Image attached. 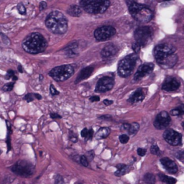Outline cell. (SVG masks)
<instances>
[{"mask_svg": "<svg viewBox=\"0 0 184 184\" xmlns=\"http://www.w3.org/2000/svg\"><path fill=\"white\" fill-rule=\"evenodd\" d=\"M129 11L132 18L139 22H149L153 18V12L148 7L134 2L129 4Z\"/></svg>", "mask_w": 184, "mask_h": 184, "instance_id": "cell-4", "label": "cell"}, {"mask_svg": "<svg viewBox=\"0 0 184 184\" xmlns=\"http://www.w3.org/2000/svg\"><path fill=\"white\" fill-rule=\"evenodd\" d=\"M163 138L168 144L178 146L182 143V134L173 129L166 130L163 133Z\"/></svg>", "mask_w": 184, "mask_h": 184, "instance_id": "cell-11", "label": "cell"}, {"mask_svg": "<svg viewBox=\"0 0 184 184\" xmlns=\"http://www.w3.org/2000/svg\"><path fill=\"white\" fill-rule=\"evenodd\" d=\"M18 70L20 73H23V70H22V66H18Z\"/></svg>", "mask_w": 184, "mask_h": 184, "instance_id": "cell-51", "label": "cell"}, {"mask_svg": "<svg viewBox=\"0 0 184 184\" xmlns=\"http://www.w3.org/2000/svg\"><path fill=\"white\" fill-rule=\"evenodd\" d=\"M114 85V78L110 76L102 77L98 81L97 86H96V92L98 93H104V92L110 91Z\"/></svg>", "mask_w": 184, "mask_h": 184, "instance_id": "cell-13", "label": "cell"}, {"mask_svg": "<svg viewBox=\"0 0 184 184\" xmlns=\"http://www.w3.org/2000/svg\"><path fill=\"white\" fill-rule=\"evenodd\" d=\"M79 161H80L81 164L82 165V166L85 167L89 166V160H88L86 157V155H81L80 158H79Z\"/></svg>", "mask_w": 184, "mask_h": 184, "instance_id": "cell-34", "label": "cell"}, {"mask_svg": "<svg viewBox=\"0 0 184 184\" xmlns=\"http://www.w3.org/2000/svg\"><path fill=\"white\" fill-rule=\"evenodd\" d=\"M34 97H35V98H36V99L38 100H40L42 99L41 96H40V94H34Z\"/></svg>", "mask_w": 184, "mask_h": 184, "instance_id": "cell-50", "label": "cell"}, {"mask_svg": "<svg viewBox=\"0 0 184 184\" xmlns=\"http://www.w3.org/2000/svg\"><path fill=\"white\" fill-rule=\"evenodd\" d=\"M160 163L163 168L170 174H175L178 172V168L175 162L169 158H162L160 159Z\"/></svg>", "mask_w": 184, "mask_h": 184, "instance_id": "cell-16", "label": "cell"}, {"mask_svg": "<svg viewBox=\"0 0 184 184\" xmlns=\"http://www.w3.org/2000/svg\"><path fill=\"white\" fill-rule=\"evenodd\" d=\"M5 79H7V80H8V79H10V78H12L13 81H17V80H18V76H16L15 72H14L13 70H7V74L5 75Z\"/></svg>", "mask_w": 184, "mask_h": 184, "instance_id": "cell-30", "label": "cell"}, {"mask_svg": "<svg viewBox=\"0 0 184 184\" xmlns=\"http://www.w3.org/2000/svg\"><path fill=\"white\" fill-rule=\"evenodd\" d=\"M86 157L87 159L89 158L90 160H93L94 158V152L93 150L88 151L86 153Z\"/></svg>", "mask_w": 184, "mask_h": 184, "instance_id": "cell-40", "label": "cell"}, {"mask_svg": "<svg viewBox=\"0 0 184 184\" xmlns=\"http://www.w3.org/2000/svg\"><path fill=\"white\" fill-rule=\"evenodd\" d=\"M145 97V91L143 89H138L134 92L128 99V102L132 104L138 103L142 101Z\"/></svg>", "mask_w": 184, "mask_h": 184, "instance_id": "cell-18", "label": "cell"}, {"mask_svg": "<svg viewBox=\"0 0 184 184\" xmlns=\"http://www.w3.org/2000/svg\"><path fill=\"white\" fill-rule=\"evenodd\" d=\"M176 157L177 158H178L179 160H181L182 162H183V151H179L178 153L176 154Z\"/></svg>", "mask_w": 184, "mask_h": 184, "instance_id": "cell-44", "label": "cell"}, {"mask_svg": "<svg viewBox=\"0 0 184 184\" xmlns=\"http://www.w3.org/2000/svg\"><path fill=\"white\" fill-rule=\"evenodd\" d=\"M77 50V43L76 42H73V43L70 44L67 48H65V50L67 55H75L76 54V51Z\"/></svg>", "mask_w": 184, "mask_h": 184, "instance_id": "cell-28", "label": "cell"}, {"mask_svg": "<svg viewBox=\"0 0 184 184\" xmlns=\"http://www.w3.org/2000/svg\"><path fill=\"white\" fill-rule=\"evenodd\" d=\"M110 5V0H81L82 9L88 13L92 14L104 13Z\"/></svg>", "mask_w": 184, "mask_h": 184, "instance_id": "cell-5", "label": "cell"}, {"mask_svg": "<svg viewBox=\"0 0 184 184\" xmlns=\"http://www.w3.org/2000/svg\"><path fill=\"white\" fill-rule=\"evenodd\" d=\"M119 139L121 143H122V144H126V143L128 142V141H129L130 138L129 136L127 135V134H123L119 137Z\"/></svg>", "mask_w": 184, "mask_h": 184, "instance_id": "cell-35", "label": "cell"}, {"mask_svg": "<svg viewBox=\"0 0 184 184\" xmlns=\"http://www.w3.org/2000/svg\"><path fill=\"white\" fill-rule=\"evenodd\" d=\"M50 116L52 119H61L62 117L61 116V115L57 114V113H55V112H52L50 113Z\"/></svg>", "mask_w": 184, "mask_h": 184, "instance_id": "cell-42", "label": "cell"}, {"mask_svg": "<svg viewBox=\"0 0 184 184\" xmlns=\"http://www.w3.org/2000/svg\"><path fill=\"white\" fill-rule=\"evenodd\" d=\"M46 7H47V4L45 2H42L40 4V10H44Z\"/></svg>", "mask_w": 184, "mask_h": 184, "instance_id": "cell-47", "label": "cell"}, {"mask_svg": "<svg viewBox=\"0 0 184 184\" xmlns=\"http://www.w3.org/2000/svg\"><path fill=\"white\" fill-rule=\"evenodd\" d=\"M158 177H159L160 181L166 184H175L177 182L176 179L174 178L168 176V175L162 174V173H159Z\"/></svg>", "mask_w": 184, "mask_h": 184, "instance_id": "cell-24", "label": "cell"}, {"mask_svg": "<svg viewBox=\"0 0 184 184\" xmlns=\"http://www.w3.org/2000/svg\"><path fill=\"white\" fill-rule=\"evenodd\" d=\"M81 134L83 138H85L86 140H92L94 135V130L92 128H90V129L84 128L81 132Z\"/></svg>", "mask_w": 184, "mask_h": 184, "instance_id": "cell-25", "label": "cell"}, {"mask_svg": "<svg viewBox=\"0 0 184 184\" xmlns=\"http://www.w3.org/2000/svg\"><path fill=\"white\" fill-rule=\"evenodd\" d=\"M183 112L184 110L182 105L170 111V114L171 115H173V116H181V115L183 114Z\"/></svg>", "mask_w": 184, "mask_h": 184, "instance_id": "cell-29", "label": "cell"}, {"mask_svg": "<svg viewBox=\"0 0 184 184\" xmlns=\"http://www.w3.org/2000/svg\"><path fill=\"white\" fill-rule=\"evenodd\" d=\"M74 69L70 65H63L55 67L49 72L50 76L56 81L67 80L74 74Z\"/></svg>", "mask_w": 184, "mask_h": 184, "instance_id": "cell-8", "label": "cell"}, {"mask_svg": "<svg viewBox=\"0 0 184 184\" xmlns=\"http://www.w3.org/2000/svg\"><path fill=\"white\" fill-rule=\"evenodd\" d=\"M111 132V130L109 127H101L98 130L95 134V138L97 140H102V139H105L110 135Z\"/></svg>", "mask_w": 184, "mask_h": 184, "instance_id": "cell-21", "label": "cell"}, {"mask_svg": "<svg viewBox=\"0 0 184 184\" xmlns=\"http://www.w3.org/2000/svg\"><path fill=\"white\" fill-rule=\"evenodd\" d=\"M11 171L21 177L27 178L34 174L35 168L34 165L25 160H19L11 167Z\"/></svg>", "mask_w": 184, "mask_h": 184, "instance_id": "cell-6", "label": "cell"}, {"mask_svg": "<svg viewBox=\"0 0 184 184\" xmlns=\"http://www.w3.org/2000/svg\"><path fill=\"white\" fill-rule=\"evenodd\" d=\"M153 35V31L151 27L144 26L138 27L134 31V38L139 46H145L151 41Z\"/></svg>", "mask_w": 184, "mask_h": 184, "instance_id": "cell-9", "label": "cell"}, {"mask_svg": "<svg viewBox=\"0 0 184 184\" xmlns=\"http://www.w3.org/2000/svg\"><path fill=\"white\" fill-rule=\"evenodd\" d=\"M34 99H35V97H34V94H26L25 96L24 97V99L26 100V101L27 102H33Z\"/></svg>", "mask_w": 184, "mask_h": 184, "instance_id": "cell-37", "label": "cell"}, {"mask_svg": "<svg viewBox=\"0 0 184 184\" xmlns=\"http://www.w3.org/2000/svg\"><path fill=\"white\" fill-rule=\"evenodd\" d=\"M162 1H170V0H162Z\"/></svg>", "mask_w": 184, "mask_h": 184, "instance_id": "cell-53", "label": "cell"}, {"mask_svg": "<svg viewBox=\"0 0 184 184\" xmlns=\"http://www.w3.org/2000/svg\"><path fill=\"white\" fill-rule=\"evenodd\" d=\"M138 155L141 156V157H143V156H145L146 155L147 153V150L145 148H142V147H139L138 149Z\"/></svg>", "mask_w": 184, "mask_h": 184, "instance_id": "cell-38", "label": "cell"}, {"mask_svg": "<svg viewBox=\"0 0 184 184\" xmlns=\"http://www.w3.org/2000/svg\"><path fill=\"white\" fill-rule=\"evenodd\" d=\"M150 152L152 154H153V155H155L157 156H160L161 155V151H160L159 147H158L156 144L152 145L150 148Z\"/></svg>", "mask_w": 184, "mask_h": 184, "instance_id": "cell-32", "label": "cell"}, {"mask_svg": "<svg viewBox=\"0 0 184 184\" xmlns=\"http://www.w3.org/2000/svg\"><path fill=\"white\" fill-rule=\"evenodd\" d=\"M116 168L117 170L116 172L114 173V175L118 177L122 176V175H125L126 173H129L130 171V167L126 164H123V163L118 164L117 165Z\"/></svg>", "mask_w": 184, "mask_h": 184, "instance_id": "cell-20", "label": "cell"}, {"mask_svg": "<svg viewBox=\"0 0 184 184\" xmlns=\"http://www.w3.org/2000/svg\"><path fill=\"white\" fill-rule=\"evenodd\" d=\"M154 68V65L153 63H145L139 67L134 76V79L135 81L140 80L141 78H144L145 76L150 74L153 71Z\"/></svg>", "mask_w": 184, "mask_h": 184, "instance_id": "cell-14", "label": "cell"}, {"mask_svg": "<svg viewBox=\"0 0 184 184\" xmlns=\"http://www.w3.org/2000/svg\"><path fill=\"white\" fill-rule=\"evenodd\" d=\"M2 151L1 150H0V155H1V154H2Z\"/></svg>", "mask_w": 184, "mask_h": 184, "instance_id": "cell-52", "label": "cell"}, {"mask_svg": "<svg viewBox=\"0 0 184 184\" xmlns=\"http://www.w3.org/2000/svg\"><path fill=\"white\" fill-rule=\"evenodd\" d=\"M137 60H138V55L136 54H131L124 58L118 65V74L119 76L126 78L130 76L136 65Z\"/></svg>", "mask_w": 184, "mask_h": 184, "instance_id": "cell-7", "label": "cell"}, {"mask_svg": "<svg viewBox=\"0 0 184 184\" xmlns=\"http://www.w3.org/2000/svg\"><path fill=\"white\" fill-rule=\"evenodd\" d=\"M7 124V139H6V143H7V153L11 150L12 145H11V134H12V127L10 123L8 121H6Z\"/></svg>", "mask_w": 184, "mask_h": 184, "instance_id": "cell-22", "label": "cell"}, {"mask_svg": "<svg viewBox=\"0 0 184 184\" xmlns=\"http://www.w3.org/2000/svg\"><path fill=\"white\" fill-rule=\"evenodd\" d=\"M69 139L70 140H71L73 142H76L77 141H78V138H77V136L75 135L74 134H72V132H70Z\"/></svg>", "mask_w": 184, "mask_h": 184, "instance_id": "cell-41", "label": "cell"}, {"mask_svg": "<svg viewBox=\"0 0 184 184\" xmlns=\"http://www.w3.org/2000/svg\"><path fill=\"white\" fill-rule=\"evenodd\" d=\"M179 87L180 82L174 77H167L162 86V89L167 91H174Z\"/></svg>", "mask_w": 184, "mask_h": 184, "instance_id": "cell-15", "label": "cell"}, {"mask_svg": "<svg viewBox=\"0 0 184 184\" xmlns=\"http://www.w3.org/2000/svg\"><path fill=\"white\" fill-rule=\"evenodd\" d=\"M140 46H139L137 42H135V43H134L133 45H132V49H133V50L136 53H138L139 51H140Z\"/></svg>", "mask_w": 184, "mask_h": 184, "instance_id": "cell-43", "label": "cell"}, {"mask_svg": "<svg viewBox=\"0 0 184 184\" xmlns=\"http://www.w3.org/2000/svg\"><path fill=\"white\" fill-rule=\"evenodd\" d=\"M153 53L157 63L164 68L173 67L178 59L175 54V47L168 43L158 45L154 48Z\"/></svg>", "mask_w": 184, "mask_h": 184, "instance_id": "cell-1", "label": "cell"}, {"mask_svg": "<svg viewBox=\"0 0 184 184\" xmlns=\"http://www.w3.org/2000/svg\"><path fill=\"white\" fill-rule=\"evenodd\" d=\"M22 46L25 52L30 54H38L46 50L47 41L41 34L33 33L25 38Z\"/></svg>", "mask_w": 184, "mask_h": 184, "instance_id": "cell-2", "label": "cell"}, {"mask_svg": "<svg viewBox=\"0 0 184 184\" xmlns=\"http://www.w3.org/2000/svg\"><path fill=\"white\" fill-rule=\"evenodd\" d=\"M46 25L49 30L54 34L61 35L65 33L68 30L67 19L58 11H53L48 14Z\"/></svg>", "mask_w": 184, "mask_h": 184, "instance_id": "cell-3", "label": "cell"}, {"mask_svg": "<svg viewBox=\"0 0 184 184\" xmlns=\"http://www.w3.org/2000/svg\"><path fill=\"white\" fill-rule=\"evenodd\" d=\"M130 127V124L128 123H124L122 125L121 127V129L122 130H128Z\"/></svg>", "mask_w": 184, "mask_h": 184, "instance_id": "cell-46", "label": "cell"}, {"mask_svg": "<svg viewBox=\"0 0 184 184\" xmlns=\"http://www.w3.org/2000/svg\"><path fill=\"white\" fill-rule=\"evenodd\" d=\"M63 183H64L63 178L59 174L56 175V176L55 178V184H63Z\"/></svg>", "mask_w": 184, "mask_h": 184, "instance_id": "cell-36", "label": "cell"}, {"mask_svg": "<svg viewBox=\"0 0 184 184\" xmlns=\"http://www.w3.org/2000/svg\"><path fill=\"white\" fill-rule=\"evenodd\" d=\"M67 12H68V14H69L70 16L77 18V17L81 16V7H79L78 6L72 5V6H70L69 8H68Z\"/></svg>", "mask_w": 184, "mask_h": 184, "instance_id": "cell-23", "label": "cell"}, {"mask_svg": "<svg viewBox=\"0 0 184 184\" xmlns=\"http://www.w3.org/2000/svg\"><path fill=\"white\" fill-rule=\"evenodd\" d=\"M50 91L51 95H53V96H56V95L59 94V91H57L56 89H55L53 85H50Z\"/></svg>", "mask_w": 184, "mask_h": 184, "instance_id": "cell-39", "label": "cell"}, {"mask_svg": "<svg viewBox=\"0 0 184 184\" xmlns=\"http://www.w3.org/2000/svg\"><path fill=\"white\" fill-rule=\"evenodd\" d=\"M76 184H82V183H76Z\"/></svg>", "mask_w": 184, "mask_h": 184, "instance_id": "cell-54", "label": "cell"}, {"mask_svg": "<svg viewBox=\"0 0 184 184\" xmlns=\"http://www.w3.org/2000/svg\"><path fill=\"white\" fill-rule=\"evenodd\" d=\"M90 101L91 102H99L100 100V98L99 97H97V96H93V97H90L89 99Z\"/></svg>", "mask_w": 184, "mask_h": 184, "instance_id": "cell-45", "label": "cell"}, {"mask_svg": "<svg viewBox=\"0 0 184 184\" xmlns=\"http://www.w3.org/2000/svg\"><path fill=\"white\" fill-rule=\"evenodd\" d=\"M93 71H94V67H92V66H89V67L84 68L83 69L81 70L80 73H79L78 76H77L75 83H78L79 82H81V81L88 78L92 74Z\"/></svg>", "mask_w": 184, "mask_h": 184, "instance_id": "cell-19", "label": "cell"}, {"mask_svg": "<svg viewBox=\"0 0 184 184\" xmlns=\"http://www.w3.org/2000/svg\"><path fill=\"white\" fill-rule=\"evenodd\" d=\"M14 86V81H12V82H10V83H5V84L3 86V87L2 88V91L4 92L11 91L13 89Z\"/></svg>", "mask_w": 184, "mask_h": 184, "instance_id": "cell-31", "label": "cell"}, {"mask_svg": "<svg viewBox=\"0 0 184 184\" xmlns=\"http://www.w3.org/2000/svg\"><path fill=\"white\" fill-rule=\"evenodd\" d=\"M143 181L145 184H155V176L151 173H147L143 177Z\"/></svg>", "mask_w": 184, "mask_h": 184, "instance_id": "cell-26", "label": "cell"}, {"mask_svg": "<svg viewBox=\"0 0 184 184\" xmlns=\"http://www.w3.org/2000/svg\"><path fill=\"white\" fill-rule=\"evenodd\" d=\"M103 102L106 106H110V105H111V104H113V101H112V100H108V99L104 100Z\"/></svg>", "mask_w": 184, "mask_h": 184, "instance_id": "cell-48", "label": "cell"}, {"mask_svg": "<svg viewBox=\"0 0 184 184\" xmlns=\"http://www.w3.org/2000/svg\"><path fill=\"white\" fill-rule=\"evenodd\" d=\"M139 130H140V125L137 122H133L130 124V127L127 131L130 135H134L139 131Z\"/></svg>", "mask_w": 184, "mask_h": 184, "instance_id": "cell-27", "label": "cell"}, {"mask_svg": "<svg viewBox=\"0 0 184 184\" xmlns=\"http://www.w3.org/2000/svg\"><path fill=\"white\" fill-rule=\"evenodd\" d=\"M170 121L171 118L168 113L165 112V111H162L156 116L153 125L156 129L164 130L168 127L170 123Z\"/></svg>", "mask_w": 184, "mask_h": 184, "instance_id": "cell-12", "label": "cell"}, {"mask_svg": "<svg viewBox=\"0 0 184 184\" xmlns=\"http://www.w3.org/2000/svg\"><path fill=\"white\" fill-rule=\"evenodd\" d=\"M17 9H18V11L20 14H22V15L26 14L27 13L26 8H25V7L22 3H19L18 5V7H17Z\"/></svg>", "mask_w": 184, "mask_h": 184, "instance_id": "cell-33", "label": "cell"}, {"mask_svg": "<svg viewBox=\"0 0 184 184\" xmlns=\"http://www.w3.org/2000/svg\"><path fill=\"white\" fill-rule=\"evenodd\" d=\"M99 118L103 119H112V117L110 116V115H104V116L99 117Z\"/></svg>", "mask_w": 184, "mask_h": 184, "instance_id": "cell-49", "label": "cell"}, {"mask_svg": "<svg viewBox=\"0 0 184 184\" xmlns=\"http://www.w3.org/2000/svg\"><path fill=\"white\" fill-rule=\"evenodd\" d=\"M116 33V30L110 25H104L96 30L94 32V37L99 41L107 40L114 36Z\"/></svg>", "mask_w": 184, "mask_h": 184, "instance_id": "cell-10", "label": "cell"}, {"mask_svg": "<svg viewBox=\"0 0 184 184\" xmlns=\"http://www.w3.org/2000/svg\"><path fill=\"white\" fill-rule=\"evenodd\" d=\"M117 47L113 44H110V45H107V46H106L103 49H102L101 55L103 58L107 59L114 56V55L117 54Z\"/></svg>", "mask_w": 184, "mask_h": 184, "instance_id": "cell-17", "label": "cell"}]
</instances>
